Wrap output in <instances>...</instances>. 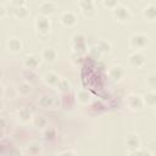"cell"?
I'll return each mask as SVG.
<instances>
[{
    "mask_svg": "<svg viewBox=\"0 0 156 156\" xmlns=\"http://www.w3.org/2000/svg\"><path fill=\"white\" fill-rule=\"evenodd\" d=\"M94 45L99 49V51H100L102 55H104V54H110L111 50H112V44H111V41L107 40V39H105V38L98 39Z\"/></svg>",
    "mask_w": 156,
    "mask_h": 156,
    "instance_id": "obj_18",
    "label": "cell"
},
{
    "mask_svg": "<svg viewBox=\"0 0 156 156\" xmlns=\"http://www.w3.org/2000/svg\"><path fill=\"white\" fill-rule=\"evenodd\" d=\"M32 91V85H30V83H28V82H21L20 84H18V87H17V93L20 94V95H22V96H27V95H29V93Z\"/></svg>",
    "mask_w": 156,
    "mask_h": 156,
    "instance_id": "obj_22",
    "label": "cell"
},
{
    "mask_svg": "<svg viewBox=\"0 0 156 156\" xmlns=\"http://www.w3.org/2000/svg\"><path fill=\"white\" fill-rule=\"evenodd\" d=\"M154 115H155V117H156V107H155V110H154Z\"/></svg>",
    "mask_w": 156,
    "mask_h": 156,
    "instance_id": "obj_38",
    "label": "cell"
},
{
    "mask_svg": "<svg viewBox=\"0 0 156 156\" xmlns=\"http://www.w3.org/2000/svg\"><path fill=\"white\" fill-rule=\"evenodd\" d=\"M22 5H26V1L24 0H20V1H17V0H13V1H10V6L11 7H18V6H22Z\"/></svg>",
    "mask_w": 156,
    "mask_h": 156,
    "instance_id": "obj_35",
    "label": "cell"
},
{
    "mask_svg": "<svg viewBox=\"0 0 156 156\" xmlns=\"http://www.w3.org/2000/svg\"><path fill=\"white\" fill-rule=\"evenodd\" d=\"M145 83L151 90H156V72L149 73L145 78Z\"/></svg>",
    "mask_w": 156,
    "mask_h": 156,
    "instance_id": "obj_26",
    "label": "cell"
},
{
    "mask_svg": "<svg viewBox=\"0 0 156 156\" xmlns=\"http://www.w3.org/2000/svg\"><path fill=\"white\" fill-rule=\"evenodd\" d=\"M151 43V38L149 34L146 33H141V32H136V33H133L130 37H129V48L133 50V51H138V52H141L143 50H145Z\"/></svg>",
    "mask_w": 156,
    "mask_h": 156,
    "instance_id": "obj_1",
    "label": "cell"
},
{
    "mask_svg": "<svg viewBox=\"0 0 156 156\" xmlns=\"http://www.w3.org/2000/svg\"><path fill=\"white\" fill-rule=\"evenodd\" d=\"M56 138V130L54 128H46L45 132H44V139L48 140V141H51Z\"/></svg>",
    "mask_w": 156,
    "mask_h": 156,
    "instance_id": "obj_29",
    "label": "cell"
},
{
    "mask_svg": "<svg viewBox=\"0 0 156 156\" xmlns=\"http://www.w3.org/2000/svg\"><path fill=\"white\" fill-rule=\"evenodd\" d=\"M54 104V100L51 96L49 95H41L39 99H38V105L43 108H48V107H51Z\"/></svg>",
    "mask_w": 156,
    "mask_h": 156,
    "instance_id": "obj_24",
    "label": "cell"
},
{
    "mask_svg": "<svg viewBox=\"0 0 156 156\" xmlns=\"http://www.w3.org/2000/svg\"><path fill=\"white\" fill-rule=\"evenodd\" d=\"M27 151H28L29 155H32V156H37V155L41 151V145H40L39 143H37V141H33V143H30V144L28 145Z\"/></svg>",
    "mask_w": 156,
    "mask_h": 156,
    "instance_id": "obj_25",
    "label": "cell"
},
{
    "mask_svg": "<svg viewBox=\"0 0 156 156\" xmlns=\"http://www.w3.org/2000/svg\"><path fill=\"white\" fill-rule=\"evenodd\" d=\"M71 49L74 54H84L88 49L87 46V37L84 33L82 32H78V33H74L72 39H71Z\"/></svg>",
    "mask_w": 156,
    "mask_h": 156,
    "instance_id": "obj_4",
    "label": "cell"
},
{
    "mask_svg": "<svg viewBox=\"0 0 156 156\" xmlns=\"http://www.w3.org/2000/svg\"><path fill=\"white\" fill-rule=\"evenodd\" d=\"M57 156H76V154H74V151H72V150H65V151L60 152Z\"/></svg>",
    "mask_w": 156,
    "mask_h": 156,
    "instance_id": "obj_36",
    "label": "cell"
},
{
    "mask_svg": "<svg viewBox=\"0 0 156 156\" xmlns=\"http://www.w3.org/2000/svg\"><path fill=\"white\" fill-rule=\"evenodd\" d=\"M56 89H57L60 93H62V94H68L69 90H71V83L68 82V79L61 78L60 82H58V84L56 85Z\"/></svg>",
    "mask_w": 156,
    "mask_h": 156,
    "instance_id": "obj_21",
    "label": "cell"
},
{
    "mask_svg": "<svg viewBox=\"0 0 156 156\" xmlns=\"http://www.w3.org/2000/svg\"><path fill=\"white\" fill-rule=\"evenodd\" d=\"M107 76L112 82H121L126 77V68L122 65H112L107 69Z\"/></svg>",
    "mask_w": 156,
    "mask_h": 156,
    "instance_id": "obj_8",
    "label": "cell"
},
{
    "mask_svg": "<svg viewBox=\"0 0 156 156\" xmlns=\"http://www.w3.org/2000/svg\"><path fill=\"white\" fill-rule=\"evenodd\" d=\"M88 55H89V58H91V60H98V58L101 57L102 54L99 51V49H98L95 45H93V46L88 48Z\"/></svg>",
    "mask_w": 156,
    "mask_h": 156,
    "instance_id": "obj_27",
    "label": "cell"
},
{
    "mask_svg": "<svg viewBox=\"0 0 156 156\" xmlns=\"http://www.w3.org/2000/svg\"><path fill=\"white\" fill-rule=\"evenodd\" d=\"M155 156H156V154H155Z\"/></svg>",
    "mask_w": 156,
    "mask_h": 156,
    "instance_id": "obj_39",
    "label": "cell"
},
{
    "mask_svg": "<svg viewBox=\"0 0 156 156\" xmlns=\"http://www.w3.org/2000/svg\"><path fill=\"white\" fill-rule=\"evenodd\" d=\"M126 104H127L128 108L134 111V112H139V111L144 110V107H145L143 96L139 95V94H129V95H127Z\"/></svg>",
    "mask_w": 156,
    "mask_h": 156,
    "instance_id": "obj_5",
    "label": "cell"
},
{
    "mask_svg": "<svg viewBox=\"0 0 156 156\" xmlns=\"http://www.w3.org/2000/svg\"><path fill=\"white\" fill-rule=\"evenodd\" d=\"M56 9H57V4L54 2V1H40L39 5H38L39 15H43V16H46V17L55 13Z\"/></svg>",
    "mask_w": 156,
    "mask_h": 156,
    "instance_id": "obj_11",
    "label": "cell"
},
{
    "mask_svg": "<svg viewBox=\"0 0 156 156\" xmlns=\"http://www.w3.org/2000/svg\"><path fill=\"white\" fill-rule=\"evenodd\" d=\"M77 22H78L77 15L73 11H63L60 15V24L66 27V28L74 27L77 24Z\"/></svg>",
    "mask_w": 156,
    "mask_h": 156,
    "instance_id": "obj_9",
    "label": "cell"
},
{
    "mask_svg": "<svg viewBox=\"0 0 156 156\" xmlns=\"http://www.w3.org/2000/svg\"><path fill=\"white\" fill-rule=\"evenodd\" d=\"M143 17L149 22H156V5L154 2H147L141 10Z\"/></svg>",
    "mask_w": 156,
    "mask_h": 156,
    "instance_id": "obj_15",
    "label": "cell"
},
{
    "mask_svg": "<svg viewBox=\"0 0 156 156\" xmlns=\"http://www.w3.org/2000/svg\"><path fill=\"white\" fill-rule=\"evenodd\" d=\"M143 100L145 106L156 107V90H150L143 95Z\"/></svg>",
    "mask_w": 156,
    "mask_h": 156,
    "instance_id": "obj_20",
    "label": "cell"
},
{
    "mask_svg": "<svg viewBox=\"0 0 156 156\" xmlns=\"http://www.w3.org/2000/svg\"><path fill=\"white\" fill-rule=\"evenodd\" d=\"M6 49L11 52V54H18L22 51L23 49V43L20 38L17 37H11L6 40Z\"/></svg>",
    "mask_w": 156,
    "mask_h": 156,
    "instance_id": "obj_14",
    "label": "cell"
},
{
    "mask_svg": "<svg viewBox=\"0 0 156 156\" xmlns=\"http://www.w3.org/2000/svg\"><path fill=\"white\" fill-rule=\"evenodd\" d=\"M112 16L121 24H126V23H128L132 20L130 9L127 5L121 4V2H118V5L112 10Z\"/></svg>",
    "mask_w": 156,
    "mask_h": 156,
    "instance_id": "obj_3",
    "label": "cell"
},
{
    "mask_svg": "<svg viewBox=\"0 0 156 156\" xmlns=\"http://www.w3.org/2000/svg\"><path fill=\"white\" fill-rule=\"evenodd\" d=\"M76 100L78 101V104L80 105H87L90 102V94L87 90H79L77 91V98Z\"/></svg>",
    "mask_w": 156,
    "mask_h": 156,
    "instance_id": "obj_23",
    "label": "cell"
},
{
    "mask_svg": "<svg viewBox=\"0 0 156 156\" xmlns=\"http://www.w3.org/2000/svg\"><path fill=\"white\" fill-rule=\"evenodd\" d=\"M17 119L18 122L26 124L33 119V110L29 106H22L17 110Z\"/></svg>",
    "mask_w": 156,
    "mask_h": 156,
    "instance_id": "obj_13",
    "label": "cell"
},
{
    "mask_svg": "<svg viewBox=\"0 0 156 156\" xmlns=\"http://www.w3.org/2000/svg\"><path fill=\"white\" fill-rule=\"evenodd\" d=\"M40 57L46 63H54L56 61V58H57V51L54 48L46 46L40 51Z\"/></svg>",
    "mask_w": 156,
    "mask_h": 156,
    "instance_id": "obj_16",
    "label": "cell"
},
{
    "mask_svg": "<svg viewBox=\"0 0 156 156\" xmlns=\"http://www.w3.org/2000/svg\"><path fill=\"white\" fill-rule=\"evenodd\" d=\"M126 146L129 152H133L141 146V140L140 136L136 133H128L126 136Z\"/></svg>",
    "mask_w": 156,
    "mask_h": 156,
    "instance_id": "obj_10",
    "label": "cell"
},
{
    "mask_svg": "<svg viewBox=\"0 0 156 156\" xmlns=\"http://www.w3.org/2000/svg\"><path fill=\"white\" fill-rule=\"evenodd\" d=\"M6 15V7H5V4H0V18H4Z\"/></svg>",
    "mask_w": 156,
    "mask_h": 156,
    "instance_id": "obj_37",
    "label": "cell"
},
{
    "mask_svg": "<svg viewBox=\"0 0 156 156\" xmlns=\"http://www.w3.org/2000/svg\"><path fill=\"white\" fill-rule=\"evenodd\" d=\"M129 156H151V155H150L149 151H146V150L140 147V149H138V150H135L133 152H129Z\"/></svg>",
    "mask_w": 156,
    "mask_h": 156,
    "instance_id": "obj_31",
    "label": "cell"
},
{
    "mask_svg": "<svg viewBox=\"0 0 156 156\" xmlns=\"http://www.w3.org/2000/svg\"><path fill=\"white\" fill-rule=\"evenodd\" d=\"M80 13L85 17V18H94L96 16V7H95V2L91 0H80L77 2Z\"/></svg>",
    "mask_w": 156,
    "mask_h": 156,
    "instance_id": "obj_6",
    "label": "cell"
},
{
    "mask_svg": "<svg viewBox=\"0 0 156 156\" xmlns=\"http://www.w3.org/2000/svg\"><path fill=\"white\" fill-rule=\"evenodd\" d=\"M117 5H118V2H117V1H115V0H104V1H102V6H105V7L110 9L111 11H112Z\"/></svg>",
    "mask_w": 156,
    "mask_h": 156,
    "instance_id": "obj_32",
    "label": "cell"
},
{
    "mask_svg": "<svg viewBox=\"0 0 156 156\" xmlns=\"http://www.w3.org/2000/svg\"><path fill=\"white\" fill-rule=\"evenodd\" d=\"M45 124H46V119L44 117H37L34 119V126L37 128H43V127H45Z\"/></svg>",
    "mask_w": 156,
    "mask_h": 156,
    "instance_id": "obj_33",
    "label": "cell"
},
{
    "mask_svg": "<svg viewBox=\"0 0 156 156\" xmlns=\"http://www.w3.org/2000/svg\"><path fill=\"white\" fill-rule=\"evenodd\" d=\"M10 9H11V12L10 13L15 18H17V20H27L30 16V11H29V9L26 5H22V6L15 7V9L10 6Z\"/></svg>",
    "mask_w": 156,
    "mask_h": 156,
    "instance_id": "obj_17",
    "label": "cell"
},
{
    "mask_svg": "<svg viewBox=\"0 0 156 156\" xmlns=\"http://www.w3.org/2000/svg\"><path fill=\"white\" fill-rule=\"evenodd\" d=\"M71 60H72V62H73L74 65H80V63H83V62H84L83 56H82L80 54H74V52L72 54Z\"/></svg>",
    "mask_w": 156,
    "mask_h": 156,
    "instance_id": "obj_30",
    "label": "cell"
},
{
    "mask_svg": "<svg viewBox=\"0 0 156 156\" xmlns=\"http://www.w3.org/2000/svg\"><path fill=\"white\" fill-rule=\"evenodd\" d=\"M40 60H41L40 55H37V54H28V55H26L24 58H23V66H24L26 69H32V71H34V69L39 66Z\"/></svg>",
    "mask_w": 156,
    "mask_h": 156,
    "instance_id": "obj_12",
    "label": "cell"
},
{
    "mask_svg": "<svg viewBox=\"0 0 156 156\" xmlns=\"http://www.w3.org/2000/svg\"><path fill=\"white\" fill-rule=\"evenodd\" d=\"M9 156H22V152L18 147H11L9 150Z\"/></svg>",
    "mask_w": 156,
    "mask_h": 156,
    "instance_id": "obj_34",
    "label": "cell"
},
{
    "mask_svg": "<svg viewBox=\"0 0 156 156\" xmlns=\"http://www.w3.org/2000/svg\"><path fill=\"white\" fill-rule=\"evenodd\" d=\"M146 63V58L144 56L143 52H138V51H133L129 56H128V65L132 68L135 69H140L145 66Z\"/></svg>",
    "mask_w": 156,
    "mask_h": 156,
    "instance_id": "obj_7",
    "label": "cell"
},
{
    "mask_svg": "<svg viewBox=\"0 0 156 156\" xmlns=\"http://www.w3.org/2000/svg\"><path fill=\"white\" fill-rule=\"evenodd\" d=\"M23 77L26 78V82H28V83H30V82H35L37 80V74L34 73V71H32V69H24L23 71Z\"/></svg>",
    "mask_w": 156,
    "mask_h": 156,
    "instance_id": "obj_28",
    "label": "cell"
},
{
    "mask_svg": "<svg viewBox=\"0 0 156 156\" xmlns=\"http://www.w3.org/2000/svg\"><path fill=\"white\" fill-rule=\"evenodd\" d=\"M34 29L35 33L39 38L45 39L50 35L51 32V21L49 20V17L43 16V15H38L34 20Z\"/></svg>",
    "mask_w": 156,
    "mask_h": 156,
    "instance_id": "obj_2",
    "label": "cell"
},
{
    "mask_svg": "<svg viewBox=\"0 0 156 156\" xmlns=\"http://www.w3.org/2000/svg\"><path fill=\"white\" fill-rule=\"evenodd\" d=\"M43 79H44V82H45L48 85H50V87H56V85L58 84L61 77H60L58 74H56L55 72H46V73L44 74Z\"/></svg>",
    "mask_w": 156,
    "mask_h": 156,
    "instance_id": "obj_19",
    "label": "cell"
}]
</instances>
